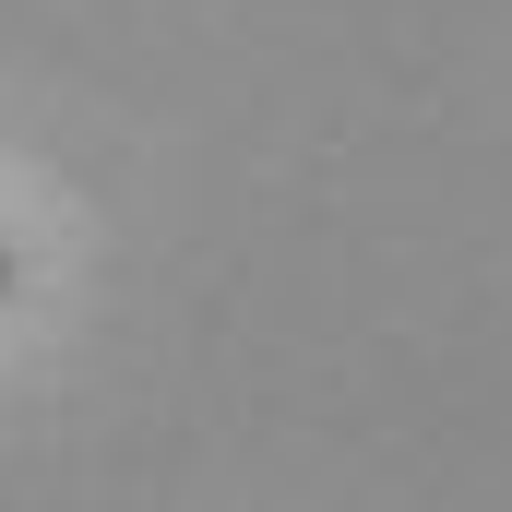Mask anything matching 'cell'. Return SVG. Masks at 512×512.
Returning <instances> with one entry per match:
<instances>
[{
    "instance_id": "obj_1",
    "label": "cell",
    "mask_w": 512,
    "mask_h": 512,
    "mask_svg": "<svg viewBox=\"0 0 512 512\" xmlns=\"http://www.w3.org/2000/svg\"><path fill=\"white\" fill-rule=\"evenodd\" d=\"M0 298H12V251H0Z\"/></svg>"
}]
</instances>
